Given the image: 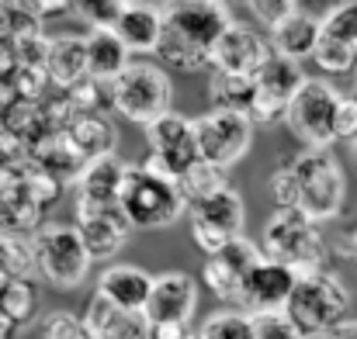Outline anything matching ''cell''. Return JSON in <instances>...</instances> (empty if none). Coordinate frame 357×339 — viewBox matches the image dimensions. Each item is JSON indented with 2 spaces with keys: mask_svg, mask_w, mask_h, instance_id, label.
Instances as JSON below:
<instances>
[{
  "mask_svg": "<svg viewBox=\"0 0 357 339\" xmlns=\"http://www.w3.org/2000/svg\"><path fill=\"white\" fill-rule=\"evenodd\" d=\"M163 7V35L156 56L181 73H198L212 66V49L233 24V10L226 3L195 0V3H160Z\"/></svg>",
  "mask_w": 357,
  "mask_h": 339,
  "instance_id": "6da1fadb",
  "label": "cell"
},
{
  "mask_svg": "<svg viewBox=\"0 0 357 339\" xmlns=\"http://www.w3.org/2000/svg\"><path fill=\"white\" fill-rule=\"evenodd\" d=\"M119 212L132 232H153V228H167L181 219H188V194L181 191L177 180L149 170L146 163H128L125 170V184H121Z\"/></svg>",
  "mask_w": 357,
  "mask_h": 339,
  "instance_id": "7a4b0ae2",
  "label": "cell"
},
{
  "mask_svg": "<svg viewBox=\"0 0 357 339\" xmlns=\"http://www.w3.org/2000/svg\"><path fill=\"white\" fill-rule=\"evenodd\" d=\"M298 184V215L312 226H326L340 219L347 205V173L330 149H298L288 159Z\"/></svg>",
  "mask_w": 357,
  "mask_h": 339,
  "instance_id": "3957f363",
  "label": "cell"
},
{
  "mask_svg": "<svg viewBox=\"0 0 357 339\" xmlns=\"http://www.w3.org/2000/svg\"><path fill=\"white\" fill-rule=\"evenodd\" d=\"M260 249H264L267 260L288 267L298 277L323 274L330 267V256H333L323 228L312 226L309 219H302L298 212H274L264 222Z\"/></svg>",
  "mask_w": 357,
  "mask_h": 339,
  "instance_id": "277c9868",
  "label": "cell"
},
{
  "mask_svg": "<svg viewBox=\"0 0 357 339\" xmlns=\"http://www.w3.org/2000/svg\"><path fill=\"white\" fill-rule=\"evenodd\" d=\"M284 319L298 329L302 339H326L344 319H351V291L330 270L298 277L284 305Z\"/></svg>",
  "mask_w": 357,
  "mask_h": 339,
  "instance_id": "5b68a950",
  "label": "cell"
},
{
  "mask_svg": "<svg viewBox=\"0 0 357 339\" xmlns=\"http://www.w3.org/2000/svg\"><path fill=\"white\" fill-rule=\"evenodd\" d=\"M112 111L132 125H153L156 118L174 111V80L153 59H132L119 80L108 84Z\"/></svg>",
  "mask_w": 357,
  "mask_h": 339,
  "instance_id": "8992f818",
  "label": "cell"
},
{
  "mask_svg": "<svg viewBox=\"0 0 357 339\" xmlns=\"http://www.w3.org/2000/svg\"><path fill=\"white\" fill-rule=\"evenodd\" d=\"M31 246H35V267H38V277L49 284V287H59V291H73L87 281L91 267H94V256L87 253L84 239L77 226H66V222H45L31 235Z\"/></svg>",
  "mask_w": 357,
  "mask_h": 339,
  "instance_id": "52a82bcc",
  "label": "cell"
},
{
  "mask_svg": "<svg viewBox=\"0 0 357 339\" xmlns=\"http://www.w3.org/2000/svg\"><path fill=\"white\" fill-rule=\"evenodd\" d=\"M344 94L319 77H309L302 84V90L291 97L284 125L288 132L302 142V149H330L337 142V108H340Z\"/></svg>",
  "mask_w": 357,
  "mask_h": 339,
  "instance_id": "ba28073f",
  "label": "cell"
},
{
  "mask_svg": "<svg viewBox=\"0 0 357 339\" xmlns=\"http://www.w3.org/2000/svg\"><path fill=\"white\" fill-rule=\"evenodd\" d=\"M142 132H146V166L149 170H156V173L181 184L202 163L195 118H188L181 111H167L153 125H146Z\"/></svg>",
  "mask_w": 357,
  "mask_h": 339,
  "instance_id": "9c48e42d",
  "label": "cell"
},
{
  "mask_svg": "<svg viewBox=\"0 0 357 339\" xmlns=\"http://www.w3.org/2000/svg\"><path fill=\"white\" fill-rule=\"evenodd\" d=\"M243 222H246V205H243V198H239V191L233 184L222 187V191H212L205 198H195L188 205L191 242L205 256H215L233 239H239L243 235Z\"/></svg>",
  "mask_w": 357,
  "mask_h": 339,
  "instance_id": "30bf717a",
  "label": "cell"
},
{
  "mask_svg": "<svg viewBox=\"0 0 357 339\" xmlns=\"http://www.w3.org/2000/svg\"><path fill=\"white\" fill-rule=\"evenodd\" d=\"M198 281L188 270H163L153 274V291L146 305V322L153 326L156 336L167 333H188L191 319L198 312Z\"/></svg>",
  "mask_w": 357,
  "mask_h": 339,
  "instance_id": "8fae6325",
  "label": "cell"
},
{
  "mask_svg": "<svg viewBox=\"0 0 357 339\" xmlns=\"http://www.w3.org/2000/svg\"><path fill=\"white\" fill-rule=\"evenodd\" d=\"M195 135H198V152L202 163L219 166V170H233L236 163L246 159V152L253 149V135L257 125L246 114H226V111H205L195 118Z\"/></svg>",
  "mask_w": 357,
  "mask_h": 339,
  "instance_id": "7c38bea8",
  "label": "cell"
},
{
  "mask_svg": "<svg viewBox=\"0 0 357 339\" xmlns=\"http://www.w3.org/2000/svg\"><path fill=\"white\" fill-rule=\"evenodd\" d=\"M305 80H309V73L302 70V63L271 52V56L264 59V66L253 73L257 101H253L250 121H253L257 128H271V125L284 121V111H288L291 97L302 90Z\"/></svg>",
  "mask_w": 357,
  "mask_h": 339,
  "instance_id": "4fadbf2b",
  "label": "cell"
},
{
  "mask_svg": "<svg viewBox=\"0 0 357 339\" xmlns=\"http://www.w3.org/2000/svg\"><path fill=\"white\" fill-rule=\"evenodd\" d=\"M260 260H264L260 242L239 235L226 249H219L215 256H205V263H202V284H205L219 301H233V305H236L239 287H243L246 274H250Z\"/></svg>",
  "mask_w": 357,
  "mask_h": 339,
  "instance_id": "5bb4252c",
  "label": "cell"
},
{
  "mask_svg": "<svg viewBox=\"0 0 357 339\" xmlns=\"http://www.w3.org/2000/svg\"><path fill=\"white\" fill-rule=\"evenodd\" d=\"M295 284H298V274H291L288 267L264 256L246 274V281L239 287V312H246L250 319L253 315H281L291 291H295Z\"/></svg>",
  "mask_w": 357,
  "mask_h": 339,
  "instance_id": "9a60e30c",
  "label": "cell"
},
{
  "mask_svg": "<svg viewBox=\"0 0 357 339\" xmlns=\"http://www.w3.org/2000/svg\"><path fill=\"white\" fill-rule=\"evenodd\" d=\"M271 56V42L257 24L233 21L226 35L212 49V73H236V77H253L264 59Z\"/></svg>",
  "mask_w": 357,
  "mask_h": 339,
  "instance_id": "2e32d148",
  "label": "cell"
},
{
  "mask_svg": "<svg viewBox=\"0 0 357 339\" xmlns=\"http://www.w3.org/2000/svg\"><path fill=\"white\" fill-rule=\"evenodd\" d=\"M125 170H128V163L119 159V156H105V159L87 163L84 173H80V180L73 184V191H77V212L119 208Z\"/></svg>",
  "mask_w": 357,
  "mask_h": 339,
  "instance_id": "e0dca14e",
  "label": "cell"
},
{
  "mask_svg": "<svg viewBox=\"0 0 357 339\" xmlns=\"http://www.w3.org/2000/svg\"><path fill=\"white\" fill-rule=\"evenodd\" d=\"M149 291H153V274L135 263H108L94 284V294H101L121 312H146Z\"/></svg>",
  "mask_w": 357,
  "mask_h": 339,
  "instance_id": "ac0fdd59",
  "label": "cell"
},
{
  "mask_svg": "<svg viewBox=\"0 0 357 339\" xmlns=\"http://www.w3.org/2000/svg\"><path fill=\"white\" fill-rule=\"evenodd\" d=\"M80 322L91 339H156L142 312H121L112 301H105L101 294H91Z\"/></svg>",
  "mask_w": 357,
  "mask_h": 339,
  "instance_id": "d6986e66",
  "label": "cell"
},
{
  "mask_svg": "<svg viewBox=\"0 0 357 339\" xmlns=\"http://www.w3.org/2000/svg\"><path fill=\"white\" fill-rule=\"evenodd\" d=\"M77 232L87 246V253L94 260H112L119 249L128 246L132 226L125 222L119 208H105V212H77Z\"/></svg>",
  "mask_w": 357,
  "mask_h": 339,
  "instance_id": "ffe728a7",
  "label": "cell"
},
{
  "mask_svg": "<svg viewBox=\"0 0 357 339\" xmlns=\"http://www.w3.org/2000/svg\"><path fill=\"white\" fill-rule=\"evenodd\" d=\"M115 35L132 56H139V59H146L149 52L156 56V45L163 35V7L160 3H125L119 24H115Z\"/></svg>",
  "mask_w": 357,
  "mask_h": 339,
  "instance_id": "44dd1931",
  "label": "cell"
},
{
  "mask_svg": "<svg viewBox=\"0 0 357 339\" xmlns=\"http://www.w3.org/2000/svg\"><path fill=\"white\" fill-rule=\"evenodd\" d=\"M45 77H49V87H52V90H63V94L87 80L84 35H59V38H49Z\"/></svg>",
  "mask_w": 357,
  "mask_h": 339,
  "instance_id": "7402d4cb",
  "label": "cell"
},
{
  "mask_svg": "<svg viewBox=\"0 0 357 339\" xmlns=\"http://www.w3.org/2000/svg\"><path fill=\"white\" fill-rule=\"evenodd\" d=\"M319 38H323L319 17H312L305 7H298L288 21H281V24L267 35L271 52H278V56H284V59H295V63L312 59V52H316Z\"/></svg>",
  "mask_w": 357,
  "mask_h": 339,
  "instance_id": "603a6c76",
  "label": "cell"
},
{
  "mask_svg": "<svg viewBox=\"0 0 357 339\" xmlns=\"http://www.w3.org/2000/svg\"><path fill=\"white\" fill-rule=\"evenodd\" d=\"M63 135L84 163L115 156V145H119V132L108 121V114H77Z\"/></svg>",
  "mask_w": 357,
  "mask_h": 339,
  "instance_id": "cb8c5ba5",
  "label": "cell"
},
{
  "mask_svg": "<svg viewBox=\"0 0 357 339\" xmlns=\"http://www.w3.org/2000/svg\"><path fill=\"white\" fill-rule=\"evenodd\" d=\"M84 52H87V77L98 84H112L132 63V52L121 45L115 31H84Z\"/></svg>",
  "mask_w": 357,
  "mask_h": 339,
  "instance_id": "d4e9b609",
  "label": "cell"
},
{
  "mask_svg": "<svg viewBox=\"0 0 357 339\" xmlns=\"http://www.w3.org/2000/svg\"><path fill=\"white\" fill-rule=\"evenodd\" d=\"M253 101H257V84H253V77L212 73V80H208V104H212V111L246 114V118H250Z\"/></svg>",
  "mask_w": 357,
  "mask_h": 339,
  "instance_id": "484cf974",
  "label": "cell"
},
{
  "mask_svg": "<svg viewBox=\"0 0 357 339\" xmlns=\"http://www.w3.org/2000/svg\"><path fill=\"white\" fill-rule=\"evenodd\" d=\"M0 270L7 277H17V281H35L38 277L31 235H17V232L0 228Z\"/></svg>",
  "mask_w": 357,
  "mask_h": 339,
  "instance_id": "4316f807",
  "label": "cell"
},
{
  "mask_svg": "<svg viewBox=\"0 0 357 339\" xmlns=\"http://www.w3.org/2000/svg\"><path fill=\"white\" fill-rule=\"evenodd\" d=\"M195 339H253V319L239 308H219L195 329Z\"/></svg>",
  "mask_w": 357,
  "mask_h": 339,
  "instance_id": "83f0119b",
  "label": "cell"
},
{
  "mask_svg": "<svg viewBox=\"0 0 357 339\" xmlns=\"http://www.w3.org/2000/svg\"><path fill=\"white\" fill-rule=\"evenodd\" d=\"M319 28H323V38H333V42H344V45L357 49V0L333 3L319 17Z\"/></svg>",
  "mask_w": 357,
  "mask_h": 339,
  "instance_id": "f1b7e54d",
  "label": "cell"
},
{
  "mask_svg": "<svg viewBox=\"0 0 357 339\" xmlns=\"http://www.w3.org/2000/svg\"><path fill=\"white\" fill-rule=\"evenodd\" d=\"M312 63L326 77H347V73L357 70V49L344 45V42H333V38H319V45L312 52Z\"/></svg>",
  "mask_w": 357,
  "mask_h": 339,
  "instance_id": "f546056e",
  "label": "cell"
},
{
  "mask_svg": "<svg viewBox=\"0 0 357 339\" xmlns=\"http://www.w3.org/2000/svg\"><path fill=\"white\" fill-rule=\"evenodd\" d=\"M0 35L7 38H28V35H42V21L35 17L31 3H0Z\"/></svg>",
  "mask_w": 357,
  "mask_h": 339,
  "instance_id": "4dcf8cb0",
  "label": "cell"
},
{
  "mask_svg": "<svg viewBox=\"0 0 357 339\" xmlns=\"http://www.w3.org/2000/svg\"><path fill=\"white\" fill-rule=\"evenodd\" d=\"M84 322L73 312H49L38 319V326L24 339H84Z\"/></svg>",
  "mask_w": 357,
  "mask_h": 339,
  "instance_id": "1f68e13d",
  "label": "cell"
},
{
  "mask_svg": "<svg viewBox=\"0 0 357 339\" xmlns=\"http://www.w3.org/2000/svg\"><path fill=\"white\" fill-rule=\"evenodd\" d=\"M222 187H229V173L219 170V166H208V163H198V166L181 180V191L188 194V205H191L195 198H205V194L222 191Z\"/></svg>",
  "mask_w": 357,
  "mask_h": 339,
  "instance_id": "d6a6232c",
  "label": "cell"
},
{
  "mask_svg": "<svg viewBox=\"0 0 357 339\" xmlns=\"http://www.w3.org/2000/svg\"><path fill=\"white\" fill-rule=\"evenodd\" d=\"M298 7H302V3H291V0H253V3H246L250 17L257 21V28H260L264 35H271L281 21H288Z\"/></svg>",
  "mask_w": 357,
  "mask_h": 339,
  "instance_id": "836d02e7",
  "label": "cell"
},
{
  "mask_svg": "<svg viewBox=\"0 0 357 339\" xmlns=\"http://www.w3.org/2000/svg\"><path fill=\"white\" fill-rule=\"evenodd\" d=\"M267 194L274 201V212H295L298 208V184H295V173L291 166H278L267 180Z\"/></svg>",
  "mask_w": 357,
  "mask_h": 339,
  "instance_id": "e575fe53",
  "label": "cell"
},
{
  "mask_svg": "<svg viewBox=\"0 0 357 339\" xmlns=\"http://www.w3.org/2000/svg\"><path fill=\"white\" fill-rule=\"evenodd\" d=\"M77 10L87 21V31H115L125 3H115V0L112 3H80Z\"/></svg>",
  "mask_w": 357,
  "mask_h": 339,
  "instance_id": "d590c367",
  "label": "cell"
},
{
  "mask_svg": "<svg viewBox=\"0 0 357 339\" xmlns=\"http://www.w3.org/2000/svg\"><path fill=\"white\" fill-rule=\"evenodd\" d=\"M253 339H302V336L281 312V315H253Z\"/></svg>",
  "mask_w": 357,
  "mask_h": 339,
  "instance_id": "8d00e7d4",
  "label": "cell"
},
{
  "mask_svg": "<svg viewBox=\"0 0 357 339\" xmlns=\"http://www.w3.org/2000/svg\"><path fill=\"white\" fill-rule=\"evenodd\" d=\"M340 139L357 142V97L354 94H344V101L337 108V142Z\"/></svg>",
  "mask_w": 357,
  "mask_h": 339,
  "instance_id": "74e56055",
  "label": "cell"
},
{
  "mask_svg": "<svg viewBox=\"0 0 357 339\" xmlns=\"http://www.w3.org/2000/svg\"><path fill=\"white\" fill-rule=\"evenodd\" d=\"M17 73V42L0 35V84H10Z\"/></svg>",
  "mask_w": 357,
  "mask_h": 339,
  "instance_id": "f35d334b",
  "label": "cell"
},
{
  "mask_svg": "<svg viewBox=\"0 0 357 339\" xmlns=\"http://www.w3.org/2000/svg\"><path fill=\"white\" fill-rule=\"evenodd\" d=\"M330 249H333V253H344V256H347V260L357 267V226L347 228V232H344V235L330 246Z\"/></svg>",
  "mask_w": 357,
  "mask_h": 339,
  "instance_id": "ab89813d",
  "label": "cell"
},
{
  "mask_svg": "<svg viewBox=\"0 0 357 339\" xmlns=\"http://www.w3.org/2000/svg\"><path fill=\"white\" fill-rule=\"evenodd\" d=\"M326 339H357V319H344Z\"/></svg>",
  "mask_w": 357,
  "mask_h": 339,
  "instance_id": "60d3db41",
  "label": "cell"
},
{
  "mask_svg": "<svg viewBox=\"0 0 357 339\" xmlns=\"http://www.w3.org/2000/svg\"><path fill=\"white\" fill-rule=\"evenodd\" d=\"M17 329H21V326H17L10 315H3V312H0V339H14L17 336Z\"/></svg>",
  "mask_w": 357,
  "mask_h": 339,
  "instance_id": "b9f144b4",
  "label": "cell"
},
{
  "mask_svg": "<svg viewBox=\"0 0 357 339\" xmlns=\"http://www.w3.org/2000/svg\"><path fill=\"white\" fill-rule=\"evenodd\" d=\"M156 339H195V329H188V333H167V336H156Z\"/></svg>",
  "mask_w": 357,
  "mask_h": 339,
  "instance_id": "7bdbcfd3",
  "label": "cell"
},
{
  "mask_svg": "<svg viewBox=\"0 0 357 339\" xmlns=\"http://www.w3.org/2000/svg\"><path fill=\"white\" fill-rule=\"evenodd\" d=\"M351 149H354V163H357V142H351Z\"/></svg>",
  "mask_w": 357,
  "mask_h": 339,
  "instance_id": "ee69618b",
  "label": "cell"
},
{
  "mask_svg": "<svg viewBox=\"0 0 357 339\" xmlns=\"http://www.w3.org/2000/svg\"><path fill=\"white\" fill-rule=\"evenodd\" d=\"M354 97H357V87H354Z\"/></svg>",
  "mask_w": 357,
  "mask_h": 339,
  "instance_id": "f6af8a7d",
  "label": "cell"
},
{
  "mask_svg": "<svg viewBox=\"0 0 357 339\" xmlns=\"http://www.w3.org/2000/svg\"><path fill=\"white\" fill-rule=\"evenodd\" d=\"M84 339H91V336H84Z\"/></svg>",
  "mask_w": 357,
  "mask_h": 339,
  "instance_id": "bcb514c9",
  "label": "cell"
}]
</instances>
